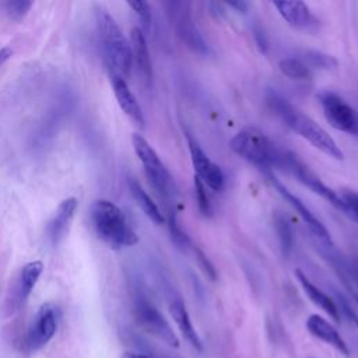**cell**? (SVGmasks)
I'll use <instances>...</instances> for the list:
<instances>
[{
	"label": "cell",
	"mask_w": 358,
	"mask_h": 358,
	"mask_svg": "<svg viewBox=\"0 0 358 358\" xmlns=\"http://www.w3.org/2000/svg\"><path fill=\"white\" fill-rule=\"evenodd\" d=\"M193 253H194V259L197 262V266L200 267V270L211 280L214 281L217 278V273L214 266L211 264V262L207 259V256L199 249V248H193Z\"/></svg>",
	"instance_id": "obj_28"
},
{
	"label": "cell",
	"mask_w": 358,
	"mask_h": 358,
	"mask_svg": "<svg viewBox=\"0 0 358 358\" xmlns=\"http://www.w3.org/2000/svg\"><path fill=\"white\" fill-rule=\"evenodd\" d=\"M299 59H302L310 70L313 69L330 70L337 67V60L331 55H327L319 50H305Z\"/></svg>",
	"instance_id": "obj_23"
},
{
	"label": "cell",
	"mask_w": 358,
	"mask_h": 358,
	"mask_svg": "<svg viewBox=\"0 0 358 358\" xmlns=\"http://www.w3.org/2000/svg\"><path fill=\"white\" fill-rule=\"evenodd\" d=\"M341 199L344 200L348 214L355 217L358 220V193L355 192H344Z\"/></svg>",
	"instance_id": "obj_29"
},
{
	"label": "cell",
	"mask_w": 358,
	"mask_h": 358,
	"mask_svg": "<svg viewBox=\"0 0 358 358\" xmlns=\"http://www.w3.org/2000/svg\"><path fill=\"white\" fill-rule=\"evenodd\" d=\"M11 55H13V50L10 48L4 46L0 49V67L11 57Z\"/></svg>",
	"instance_id": "obj_30"
},
{
	"label": "cell",
	"mask_w": 358,
	"mask_h": 358,
	"mask_svg": "<svg viewBox=\"0 0 358 358\" xmlns=\"http://www.w3.org/2000/svg\"><path fill=\"white\" fill-rule=\"evenodd\" d=\"M0 7L14 21H21L32 7V1L27 0H7L1 1Z\"/></svg>",
	"instance_id": "obj_24"
},
{
	"label": "cell",
	"mask_w": 358,
	"mask_h": 358,
	"mask_svg": "<svg viewBox=\"0 0 358 358\" xmlns=\"http://www.w3.org/2000/svg\"><path fill=\"white\" fill-rule=\"evenodd\" d=\"M169 313L173 319V322L176 323L180 334L186 338V341L197 351H203V344H201V340L197 334V331L194 330L193 324H192V320H190V316H189V312L185 306V303L180 301V299H173L171 303H169Z\"/></svg>",
	"instance_id": "obj_19"
},
{
	"label": "cell",
	"mask_w": 358,
	"mask_h": 358,
	"mask_svg": "<svg viewBox=\"0 0 358 358\" xmlns=\"http://www.w3.org/2000/svg\"><path fill=\"white\" fill-rule=\"evenodd\" d=\"M267 179L273 189L299 214V217L303 220V222L308 225L310 232L319 238L323 243H331V236L326 227L313 215V213L301 201L299 197H296L294 193H291L274 175H267Z\"/></svg>",
	"instance_id": "obj_11"
},
{
	"label": "cell",
	"mask_w": 358,
	"mask_h": 358,
	"mask_svg": "<svg viewBox=\"0 0 358 358\" xmlns=\"http://www.w3.org/2000/svg\"><path fill=\"white\" fill-rule=\"evenodd\" d=\"M231 150L259 168L280 166L282 151L257 129H245L236 133L229 141Z\"/></svg>",
	"instance_id": "obj_4"
},
{
	"label": "cell",
	"mask_w": 358,
	"mask_h": 358,
	"mask_svg": "<svg viewBox=\"0 0 358 358\" xmlns=\"http://www.w3.org/2000/svg\"><path fill=\"white\" fill-rule=\"evenodd\" d=\"M355 301H357V303H358V295H355Z\"/></svg>",
	"instance_id": "obj_34"
},
{
	"label": "cell",
	"mask_w": 358,
	"mask_h": 358,
	"mask_svg": "<svg viewBox=\"0 0 358 358\" xmlns=\"http://www.w3.org/2000/svg\"><path fill=\"white\" fill-rule=\"evenodd\" d=\"M343 306H344L345 313L351 317V320H354V323H355V324H357V327H358V315H357L355 312H352V310H351V308H350L347 303H343Z\"/></svg>",
	"instance_id": "obj_32"
},
{
	"label": "cell",
	"mask_w": 358,
	"mask_h": 358,
	"mask_svg": "<svg viewBox=\"0 0 358 358\" xmlns=\"http://www.w3.org/2000/svg\"><path fill=\"white\" fill-rule=\"evenodd\" d=\"M127 4L136 13V15L140 18L143 27L148 31L150 24H151V8H150V4L147 1H141V0H131V1H127Z\"/></svg>",
	"instance_id": "obj_27"
},
{
	"label": "cell",
	"mask_w": 358,
	"mask_h": 358,
	"mask_svg": "<svg viewBox=\"0 0 358 358\" xmlns=\"http://www.w3.org/2000/svg\"><path fill=\"white\" fill-rule=\"evenodd\" d=\"M295 277L298 280V282L301 284L303 292L306 294V296L316 305L319 306L323 312H326L334 322H340V312H338V308L337 305L334 303V301L327 295L324 294L320 288H317L303 273L302 270H295Z\"/></svg>",
	"instance_id": "obj_18"
},
{
	"label": "cell",
	"mask_w": 358,
	"mask_h": 358,
	"mask_svg": "<svg viewBox=\"0 0 358 358\" xmlns=\"http://www.w3.org/2000/svg\"><path fill=\"white\" fill-rule=\"evenodd\" d=\"M95 25L101 53L110 76L126 80L131 70L130 42L123 35L116 20L103 7L95 8Z\"/></svg>",
	"instance_id": "obj_1"
},
{
	"label": "cell",
	"mask_w": 358,
	"mask_h": 358,
	"mask_svg": "<svg viewBox=\"0 0 358 358\" xmlns=\"http://www.w3.org/2000/svg\"><path fill=\"white\" fill-rule=\"evenodd\" d=\"M268 102L275 113L280 115V117L285 122V124L295 133H298L302 138L309 141L315 148L320 150L323 154L333 159L341 161L344 158V154L337 145L336 140L312 117L295 109L285 99L275 94L268 98Z\"/></svg>",
	"instance_id": "obj_2"
},
{
	"label": "cell",
	"mask_w": 358,
	"mask_h": 358,
	"mask_svg": "<svg viewBox=\"0 0 358 358\" xmlns=\"http://www.w3.org/2000/svg\"><path fill=\"white\" fill-rule=\"evenodd\" d=\"M42 270H43V264L39 260L29 262L21 268L18 284H17V301L20 305H22L31 295L36 281L42 274Z\"/></svg>",
	"instance_id": "obj_21"
},
{
	"label": "cell",
	"mask_w": 358,
	"mask_h": 358,
	"mask_svg": "<svg viewBox=\"0 0 358 358\" xmlns=\"http://www.w3.org/2000/svg\"><path fill=\"white\" fill-rule=\"evenodd\" d=\"M76 208H77L76 197H67L57 206L55 215L48 222V228H46L48 239L53 246H57L64 239L69 231L70 222L74 217Z\"/></svg>",
	"instance_id": "obj_13"
},
{
	"label": "cell",
	"mask_w": 358,
	"mask_h": 358,
	"mask_svg": "<svg viewBox=\"0 0 358 358\" xmlns=\"http://www.w3.org/2000/svg\"><path fill=\"white\" fill-rule=\"evenodd\" d=\"M274 224H275V231L280 239V245L282 249L284 255H288L291 248H292V232L291 228L288 225V222L285 221L284 217L281 215H275L274 218Z\"/></svg>",
	"instance_id": "obj_25"
},
{
	"label": "cell",
	"mask_w": 358,
	"mask_h": 358,
	"mask_svg": "<svg viewBox=\"0 0 358 358\" xmlns=\"http://www.w3.org/2000/svg\"><path fill=\"white\" fill-rule=\"evenodd\" d=\"M57 308L52 303H45L38 310L32 326L27 336V344L29 350H38L43 347L56 333L57 329Z\"/></svg>",
	"instance_id": "obj_12"
},
{
	"label": "cell",
	"mask_w": 358,
	"mask_h": 358,
	"mask_svg": "<svg viewBox=\"0 0 358 358\" xmlns=\"http://www.w3.org/2000/svg\"><path fill=\"white\" fill-rule=\"evenodd\" d=\"M206 189H207L206 185L197 176H194V192H196V200H197L199 210L203 215H210L211 204H210V199H208Z\"/></svg>",
	"instance_id": "obj_26"
},
{
	"label": "cell",
	"mask_w": 358,
	"mask_h": 358,
	"mask_svg": "<svg viewBox=\"0 0 358 358\" xmlns=\"http://www.w3.org/2000/svg\"><path fill=\"white\" fill-rule=\"evenodd\" d=\"M187 144L194 168V176H197L206 185V187H210L214 192H221L225 183L224 172L221 168L207 157V154L190 136L187 137Z\"/></svg>",
	"instance_id": "obj_10"
},
{
	"label": "cell",
	"mask_w": 358,
	"mask_h": 358,
	"mask_svg": "<svg viewBox=\"0 0 358 358\" xmlns=\"http://www.w3.org/2000/svg\"><path fill=\"white\" fill-rule=\"evenodd\" d=\"M306 329L313 337L322 340L326 344H330L338 352L344 355H350V350L344 338L341 337V334L337 331V329L331 323H329L320 315H310L306 319Z\"/></svg>",
	"instance_id": "obj_15"
},
{
	"label": "cell",
	"mask_w": 358,
	"mask_h": 358,
	"mask_svg": "<svg viewBox=\"0 0 358 358\" xmlns=\"http://www.w3.org/2000/svg\"><path fill=\"white\" fill-rule=\"evenodd\" d=\"M278 67L281 70V73L292 80H310L312 78V70L308 67V64L296 57V56H291V57H284L280 60Z\"/></svg>",
	"instance_id": "obj_22"
},
{
	"label": "cell",
	"mask_w": 358,
	"mask_h": 358,
	"mask_svg": "<svg viewBox=\"0 0 358 358\" xmlns=\"http://www.w3.org/2000/svg\"><path fill=\"white\" fill-rule=\"evenodd\" d=\"M90 217L96 235L112 248L133 246L138 242L124 213L112 201L98 199L92 203Z\"/></svg>",
	"instance_id": "obj_3"
},
{
	"label": "cell",
	"mask_w": 358,
	"mask_h": 358,
	"mask_svg": "<svg viewBox=\"0 0 358 358\" xmlns=\"http://www.w3.org/2000/svg\"><path fill=\"white\" fill-rule=\"evenodd\" d=\"M133 148L143 164L144 172L152 185V187L162 196L169 197L172 193V180L168 169L164 162L159 159L155 150L150 145V143L140 134H133Z\"/></svg>",
	"instance_id": "obj_6"
},
{
	"label": "cell",
	"mask_w": 358,
	"mask_h": 358,
	"mask_svg": "<svg viewBox=\"0 0 358 358\" xmlns=\"http://www.w3.org/2000/svg\"><path fill=\"white\" fill-rule=\"evenodd\" d=\"M134 317L138 326L147 333L152 334L169 347H179V340L168 320L150 301L143 296H137L134 301Z\"/></svg>",
	"instance_id": "obj_7"
},
{
	"label": "cell",
	"mask_w": 358,
	"mask_h": 358,
	"mask_svg": "<svg viewBox=\"0 0 358 358\" xmlns=\"http://www.w3.org/2000/svg\"><path fill=\"white\" fill-rule=\"evenodd\" d=\"M168 7H169L168 14L171 15V21L178 35L182 38V41L186 42L187 46H190L197 52H206L207 46L192 18L190 4L186 1H172V3H168Z\"/></svg>",
	"instance_id": "obj_9"
},
{
	"label": "cell",
	"mask_w": 358,
	"mask_h": 358,
	"mask_svg": "<svg viewBox=\"0 0 358 358\" xmlns=\"http://www.w3.org/2000/svg\"><path fill=\"white\" fill-rule=\"evenodd\" d=\"M319 101L323 115L333 129L358 136V112L347 101L330 91L320 94Z\"/></svg>",
	"instance_id": "obj_8"
},
{
	"label": "cell",
	"mask_w": 358,
	"mask_h": 358,
	"mask_svg": "<svg viewBox=\"0 0 358 358\" xmlns=\"http://www.w3.org/2000/svg\"><path fill=\"white\" fill-rule=\"evenodd\" d=\"M228 6H231V7H235L238 11H242V13H245L249 4H248L246 1H229V3H228Z\"/></svg>",
	"instance_id": "obj_31"
},
{
	"label": "cell",
	"mask_w": 358,
	"mask_h": 358,
	"mask_svg": "<svg viewBox=\"0 0 358 358\" xmlns=\"http://www.w3.org/2000/svg\"><path fill=\"white\" fill-rule=\"evenodd\" d=\"M280 166L285 168L296 180H299L303 186L310 189L313 193L323 197L326 201H329L331 206H334L337 210L348 214L347 206L340 194H337L331 187H329L305 162H302L295 154L289 151H282Z\"/></svg>",
	"instance_id": "obj_5"
},
{
	"label": "cell",
	"mask_w": 358,
	"mask_h": 358,
	"mask_svg": "<svg viewBox=\"0 0 358 358\" xmlns=\"http://www.w3.org/2000/svg\"><path fill=\"white\" fill-rule=\"evenodd\" d=\"M110 84L120 109L126 113V116L130 117V120L134 124H137L138 127H144L145 119H144L141 106L138 105L136 96L130 91L126 80L119 76H110Z\"/></svg>",
	"instance_id": "obj_14"
},
{
	"label": "cell",
	"mask_w": 358,
	"mask_h": 358,
	"mask_svg": "<svg viewBox=\"0 0 358 358\" xmlns=\"http://www.w3.org/2000/svg\"><path fill=\"white\" fill-rule=\"evenodd\" d=\"M274 7L280 15L294 28L308 29L313 22L315 17L310 13V8L299 0H281L274 1Z\"/></svg>",
	"instance_id": "obj_16"
},
{
	"label": "cell",
	"mask_w": 358,
	"mask_h": 358,
	"mask_svg": "<svg viewBox=\"0 0 358 358\" xmlns=\"http://www.w3.org/2000/svg\"><path fill=\"white\" fill-rule=\"evenodd\" d=\"M122 358H151V357L145 355V354H140V352H124L122 355Z\"/></svg>",
	"instance_id": "obj_33"
},
{
	"label": "cell",
	"mask_w": 358,
	"mask_h": 358,
	"mask_svg": "<svg viewBox=\"0 0 358 358\" xmlns=\"http://www.w3.org/2000/svg\"><path fill=\"white\" fill-rule=\"evenodd\" d=\"M130 49H131V59L134 60L138 73L147 83H150L152 78L151 57H150L145 36L143 31L137 27L133 28L130 32Z\"/></svg>",
	"instance_id": "obj_17"
},
{
	"label": "cell",
	"mask_w": 358,
	"mask_h": 358,
	"mask_svg": "<svg viewBox=\"0 0 358 358\" xmlns=\"http://www.w3.org/2000/svg\"><path fill=\"white\" fill-rule=\"evenodd\" d=\"M127 185H129V190L131 197L134 199L136 204L141 208V211L157 225H162L165 222V217L161 213L159 207L157 206V203L150 197V194L143 189V186L134 179V178H129L127 179Z\"/></svg>",
	"instance_id": "obj_20"
}]
</instances>
